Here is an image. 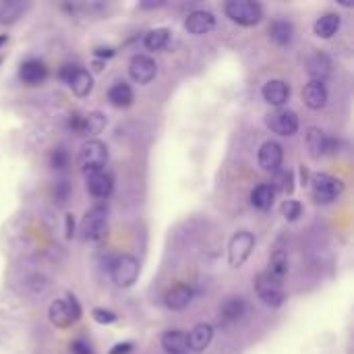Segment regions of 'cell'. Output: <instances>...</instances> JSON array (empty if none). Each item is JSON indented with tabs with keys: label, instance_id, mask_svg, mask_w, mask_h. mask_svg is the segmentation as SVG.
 I'll list each match as a JSON object with an SVG mask.
<instances>
[{
	"label": "cell",
	"instance_id": "cell-16",
	"mask_svg": "<svg viewBox=\"0 0 354 354\" xmlns=\"http://www.w3.org/2000/svg\"><path fill=\"white\" fill-rule=\"evenodd\" d=\"M193 297H195V292L189 284H176L164 295V305L170 311H183L193 303Z\"/></svg>",
	"mask_w": 354,
	"mask_h": 354
},
{
	"label": "cell",
	"instance_id": "cell-6",
	"mask_svg": "<svg viewBox=\"0 0 354 354\" xmlns=\"http://www.w3.org/2000/svg\"><path fill=\"white\" fill-rule=\"evenodd\" d=\"M309 183H311V191H313L315 201L324 203V205L334 203L344 193V183L332 174H326V172L313 174V178Z\"/></svg>",
	"mask_w": 354,
	"mask_h": 354
},
{
	"label": "cell",
	"instance_id": "cell-39",
	"mask_svg": "<svg viewBox=\"0 0 354 354\" xmlns=\"http://www.w3.org/2000/svg\"><path fill=\"white\" fill-rule=\"evenodd\" d=\"M64 222H66V239L71 241L75 236V218H73V214H66Z\"/></svg>",
	"mask_w": 354,
	"mask_h": 354
},
{
	"label": "cell",
	"instance_id": "cell-28",
	"mask_svg": "<svg viewBox=\"0 0 354 354\" xmlns=\"http://www.w3.org/2000/svg\"><path fill=\"white\" fill-rule=\"evenodd\" d=\"M170 35H172V31H170L168 27H156V29H151V31L145 33L143 46H145L149 52H162V50L168 48Z\"/></svg>",
	"mask_w": 354,
	"mask_h": 354
},
{
	"label": "cell",
	"instance_id": "cell-4",
	"mask_svg": "<svg viewBox=\"0 0 354 354\" xmlns=\"http://www.w3.org/2000/svg\"><path fill=\"white\" fill-rule=\"evenodd\" d=\"M79 162H81V172L85 176L104 170L108 164V145L100 139H87L81 147Z\"/></svg>",
	"mask_w": 354,
	"mask_h": 354
},
{
	"label": "cell",
	"instance_id": "cell-34",
	"mask_svg": "<svg viewBox=\"0 0 354 354\" xmlns=\"http://www.w3.org/2000/svg\"><path fill=\"white\" fill-rule=\"evenodd\" d=\"M91 317H93V322L100 324V326H112V324L118 322V315H116L114 311H110V309H104V307H95V309L91 311Z\"/></svg>",
	"mask_w": 354,
	"mask_h": 354
},
{
	"label": "cell",
	"instance_id": "cell-25",
	"mask_svg": "<svg viewBox=\"0 0 354 354\" xmlns=\"http://www.w3.org/2000/svg\"><path fill=\"white\" fill-rule=\"evenodd\" d=\"M66 85L73 89V93H75L77 97H87V95L93 91V75H91L87 68L79 66Z\"/></svg>",
	"mask_w": 354,
	"mask_h": 354
},
{
	"label": "cell",
	"instance_id": "cell-19",
	"mask_svg": "<svg viewBox=\"0 0 354 354\" xmlns=\"http://www.w3.org/2000/svg\"><path fill=\"white\" fill-rule=\"evenodd\" d=\"M106 124H108V118H106V114H104V112H100V110L87 112V114H83V116H81V124H79L77 135H83V137H91V139H95V137L106 129Z\"/></svg>",
	"mask_w": 354,
	"mask_h": 354
},
{
	"label": "cell",
	"instance_id": "cell-41",
	"mask_svg": "<svg viewBox=\"0 0 354 354\" xmlns=\"http://www.w3.org/2000/svg\"><path fill=\"white\" fill-rule=\"evenodd\" d=\"M104 64H106L104 60H97V58H95V62H93V68H95V71H102V68H104Z\"/></svg>",
	"mask_w": 354,
	"mask_h": 354
},
{
	"label": "cell",
	"instance_id": "cell-17",
	"mask_svg": "<svg viewBox=\"0 0 354 354\" xmlns=\"http://www.w3.org/2000/svg\"><path fill=\"white\" fill-rule=\"evenodd\" d=\"M249 313V305L243 297H230L224 301V305L220 307V322L232 326L239 324L241 319H245V315Z\"/></svg>",
	"mask_w": 354,
	"mask_h": 354
},
{
	"label": "cell",
	"instance_id": "cell-43",
	"mask_svg": "<svg viewBox=\"0 0 354 354\" xmlns=\"http://www.w3.org/2000/svg\"><path fill=\"white\" fill-rule=\"evenodd\" d=\"M2 60H4V56H0V64H2Z\"/></svg>",
	"mask_w": 354,
	"mask_h": 354
},
{
	"label": "cell",
	"instance_id": "cell-20",
	"mask_svg": "<svg viewBox=\"0 0 354 354\" xmlns=\"http://www.w3.org/2000/svg\"><path fill=\"white\" fill-rule=\"evenodd\" d=\"M307 73L311 77V81H319V83H326V79L332 75V60L328 54L324 52H317L309 58L307 62Z\"/></svg>",
	"mask_w": 354,
	"mask_h": 354
},
{
	"label": "cell",
	"instance_id": "cell-8",
	"mask_svg": "<svg viewBox=\"0 0 354 354\" xmlns=\"http://www.w3.org/2000/svg\"><path fill=\"white\" fill-rule=\"evenodd\" d=\"M253 249H255V236H253V232H249V230H239V232L230 239V243H228V261H230V266H232V268L245 266L247 259L251 257Z\"/></svg>",
	"mask_w": 354,
	"mask_h": 354
},
{
	"label": "cell",
	"instance_id": "cell-13",
	"mask_svg": "<svg viewBox=\"0 0 354 354\" xmlns=\"http://www.w3.org/2000/svg\"><path fill=\"white\" fill-rule=\"evenodd\" d=\"M282 162H284V147L278 141H266L259 149L261 170L276 174L278 170H282Z\"/></svg>",
	"mask_w": 354,
	"mask_h": 354
},
{
	"label": "cell",
	"instance_id": "cell-21",
	"mask_svg": "<svg viewBox=\"0 0 354 354\" xmlns=\"http://www.w3.org/2000/svg\"><path fill=\"white\" fill-rule=\"evenodd\" d=\"M303 100L311 110H322L328 104V87L319 81H309L303 89Z\"/></svg>",
	"mask_w": 354,
	"mask_h": 354
},
{
	"label": "cell",
	"instance_id": "cell-3",
	"mask_svg": "<svg viewBox=\"0 0 354 354\" xmlns=\"http://www.w3.org/2000/svg\"><path fill=\"white\" fill-rule=\"evenodd\" d=\"M48 315H50V322L60 328V330H66L71 328L73 324H77L83 315V309L79 305V301L68 295L66 299H56L50 303V309H48Z\"/></svg>",
	"mask_w": 354,
	"mask_h": 354
},
{
	"label": "cell",
	"instance_id": "cell-15",
	"mask_svg": "<svg viewBox=\"0 0 354 354\" xmlns=\"http://www.w3.org/2000/svg\"><path fill=\"white\" fill-rule=\"evenodd\" d=\"M87 191L95 199H108L114 191V176L108 170H100L87 176Z\"/></svg>",
	"mask_w": 354,
	"mask_h": 354
},
{
	"label": "cell",
	"instance_id": "cell-26",
	"mask_svg": "<svg viewBox=\"0 0 354 354\" xmlns=\"http://www.w3.org/2000/svg\"><path fill=\"white\" fill-rule=\"evenodd\" d=\"M162 348L168 354H187L189 353V342L187 334L180 330H168L162 336Z\"/></svg>",
	"mask_w": 354,
	"mask_h": 354
},
{
	"label": "cell",
	"instance_id": "cell-22",
	"mask_svg": "<svg viewBox=\"0 0 354 354\" xmlns=\"http://www.w3.org/2000/svg\"><path fill=\"white\" fill-rule=\"evenodd\" d=\"M108 102L114 108H129L135 102V91L127 81H116L110 89H108Z\"/></svg>",
	"mask_w": 354,
	"mask_h": 354
},
{
	"label": "cell",
	"instance_id": "cell-11",
	"mask_svg": "<svg viewBox=\"0 0 354 354\" xmlns=\"http://www.w3.org/2000/svg\"><path fill=\"white\" fill-rule=\"evenodd\" d=\"M48 75H50V71H48L46 62L39 58H29V60L21 62V66H19V79L27 87L41 85L48 79Z\"/></svg>",
	"mask_w": 354,
	"mask_h": 354
},
{
	"label": "cell",
	"instance_id": "cell-9",
	"mask_svg": "<svg viewBox=\"0 0 354 354\" xmlns=\"http://www.w3.org/2000/svg\"><path fill=\"white\" fill-rule=\"evenodd\" d=\"M266 124H268V129L272 133H276L280 137H292V135H297V131L301 127V120H299L297 112L286 110V108H278L272 114H268Z\"/></svg>",
	"mask_w": 354,
	"mask_h": 354
},
{
	"label": "cell",
	"instance_id": "cell-2",
	"mask_svg": "<svg viewBox=\"0 0 354 354\" xmlns=\"http://www.w3.org/2000/svg\"><path fill=\"white\" fill-rule=\"evenodd\" d=\"M224 12L232 23L243 27H253L263 19V6L255 0H228Z\"/></svg>",
	"mask_w": 354,
	"mask_h": 354
},
{
	"label": "cell",
	"instance_id": "cell-37",
	"mask_svg": "<svg viewBox=\"0 0 354 354\" xmlns=\"http://www.w3.org/2000/svg\"><path fill=\"white\" fill-rule=\"evenodd\" d=\"M116 54V50L112 48V46H97L95 50H93V56L97 58V60H108V58H112Z\"/></svg>",
	"mask_w": 354,
	"mask_h": 354
},
{
	"label": "cell",
	"instance_id": "cell-24",
	"mask_svg": "<svg viewBox=\"0 0 354 354\" xmlns=\"http://www.w3.org/2000/svg\"><path fill=\"white\" fill-rule=\"evenodd\" d=\"M276 191L270 183H263V185H257L253 191H251V205L259 212H268L274 207L276 203Z\"/></svg>",
	"mask_w": 354,
	"mask_h": 354
},
{
	"label": "cell",
	"instance_id": "cell-31",
	"mask_svg": "<svg viewBox=\"0 0 354 354\" xmlns=\"http://www.w3.org/2000/svg\"><path fill=\"white\" fill-rule=\"evenodd\" d=\"M29 4L23 2H6L0 6V23H15L27 8Z\"/></svg>",
	"mask_w": 354,
	"mask_h": 354
},
{
	"label": "cell",
	"instance_id": "cell-10",
	"mask_svg": "<svg viewBox=\"0 0 354 354\" xmlns=\"http://www.w3.org/2000/svg\"><path fill=\"white\" fill-rule=\"evenodd\" d=\"M129 75L135 83L147 85L156 79L158 75V64L151 56L147 54H135L129 62Z\"/></svg>",
	"mask_w": 354,
	"mask_h": 354
},
{
	"label": "cell",
	"instance_id": "cell-18",
	"mask_svg": "<svg viewBox=\"0 0 354 354\" xmlns=\"http://www.w3.org/2000/svg\"><path fill=\"white\" fill-rule=\"evenodd\" d=\"M214 340V326L212 324H197L189 334H187V342H189V351L193 353H203L205 348H209Z\"/></svg>",
	"mask_w": 354,
	"mask_h": 354
},
{
	"label": "cell",
	"instance_id": "cell-38",
	"mask_svg": "<svg viewBox=\"0 0 354 354\" xmlns=\"http://www.w3.org/2000/svg\"><path fill=\"white\" fill-rule=\"evenodd\" d=\"M133 348H135L133 342H118V344H114V346L110 348V353L108 354H129Z\"/></svg>",
	"mask_w": 354,
	"mask_h": 354
},
{
	"label": "cell",
	"instance_id": "cell-40",
	"mask_svg": "<svg viewBox=\"0 0 354 354\" xmlns=\"http://www.w3.org/2000/svg\"><path fill=\"white\" fill-rule=\"evenodd\" d=\"M301 176H303V183H301V185H303V187H305V185H309V172H307V168H305V166H301Z\"/></svg>",
	"mask_w": 354,
	"mask_h": 354
},
{
	"label": "cell",
	"instance_id": "cell-29",
	"mask_svg": "<svg viewBox=\"0 0 354 354\" xmlns=\"http://www.w3.org/2000/svg\"><path fill=\"white\" fill-rule=\"evenodd\" d=\"M276 193H284V195H292L295 191V172L292 170H278L274 174V183H272Z\"/></svg>",
	"mask_w": 354,
	"mask_h": 354
},
{
	"label": "cell",
	"instance_id": "cell-35",
	"mask_svg": "<svg viewBox=\"0 0 354 354\" xmlns=\"http://www.w3.org/2000/svg\"><path fill=\"white\" fill-rule=\"evenodd\" d=\"M50 166L54 170H64L68 166V151L62 149V147H56L50 156Z\"/></svg>",
	"mask_w": 354,
	"mask_h": 354
},
{
	"label": "cell",
	"instance_id": "cell-27",
	"mask_svg": "<svg viewBox=\"0 0 354 354\" xmlns=\"http://www.w3.org/2000/svg\"><path fill=\"white\" fill-rule=\"evenodd\" d=\"M270 37L276 46H288L295 37V27L286 19H274L270 25Z\"/></svg>",
	"mask_w": 354,
	"mask_h": 354
},
{
	"label": "cell",
	"instance_id": "cell-12",
	"mask_svg": "<svg viewBox=\"0 0 354 354\" xmlns=\"http://www.w3.org/2000/svg\"><path fill=\"white\" fill-rule=\"evenodd\" d=\"M214 27H216V15H214L212 10H205V8L193 10V12H189L187 19H185V29H187V33H191V35H195V37L209 33Z\"/></svg>",
	"mask_w": 354,
	"mask_h": 354
},
{
	"label": "cell",
	"instance_id": "cell-23",
	"mask_svg": "<svg viewBox=\"0 0 354 354\" xmlns=\"http://www.w3.org/2000/svg\"><path fill=\"white\" fill-rule=\"evenodd\" d=\"M340 25H342V17H340L338 12H326V15H322V17L315 21L313 31H315V35L322 37V39H332V37L338 33Z\"/></svg>",
	"mask_w": 354,
	"mask_h": 354
},
{
	"label": "cell",
	"instance_id": "cell-30",
	"mask_svg": "<svg viewBox=\"0 0 354 354\" xmlns=\"http://www.w3.org/2000/svg\"><path fill=\"white\" fill-rule=\"evenodd\" d=\"M272 276H276V278H284L286 274H288V255H286V251H282V249H278L272 257H270V270H268Z\"/></svg>",
	"mask_w": 354,
	"mask_h": 354
},
{
	"label": "cell",
	"instance_id": "cell-32",
	"mask_svg": "<svg viewBox=\"0 0 354 354\" xmlns=\"http://www.w3.org/2000/svg\"><path fill=\"white\" fill-rule=\"evenodd\" d=\"M326 137H328V135H324V131H319V129H315V127L309 129V133H307V145H309L313 158H322V156H324Z\"/></svg>",
	"mask_w": 354,
	"mask_h": 354
},
{
	"label": "cell",
	"instance_id": "cell-36",
	"mask_svg": "<svg viewBox=\"0 0 354 354\" xmlns=\"http://www.w3.org/2000/svg\"><path fill=\"white\" fill-rule=\"evenodd\" d=\"M68 197H71V187H68V183H66V180L56 183V189H54V201H56V203H66V201H68Z\"/></svg>",
	"mask_w": 354,
	"mask_h": 354
},
{
	"label": "cell",
	"instance_id": "cell-5",
	"mask_svg": "<svg viewBox=\"0 0 354 354\" xmlns=\"http://www.w3.org/2000/svg\"><path fill=\"white\" fill-rule=\"evenodd\" d=\"M139 272H141V266H139L137 257H133L129 253L116 255L110 261V278L118 288H131L137 282Z\"/></svg>",
	"mask_w": 354,
	"mask_h": 354
},
{
	"label": "cell",
	"instance_id": "cell-14",
	"mask_svg": "<svg viewBox=\"0 0 354 354\" xmlns=\"http://www.w3.org/2000/svg\"><path fill=\"white\" fill-rule=\"evenodd\" d=\"M261 95H263V100H266L270 106H274L276 110H278V108H284V104L290 100V85H288L286 81H282V79H272V81H268V83L263 85Z\"/></svg>",
	"mask_w": 354,
	"mask_h": 354
},
{
	"label": "cell",
	"instance_id": "cell-1",
	"mask_svg": "<svg viewBox=\"0 0 354 354\" xmlns=\"http://www.w3.org/2000/svg\"><path fill=\"white\" fill-rule=\"evenodd\" d=\"M255 292L266 307L278 309L286 303V290H284L282 280L272 276L270 272H261L255 278Z\"/></svg>",
	"mask_w": 354,
	"mask_h": 354
},
{
	"label": "cell",
	"instance_id": "cell-33",
	"mask_svg": "<svg viewBox=\"0 0 354 354\" xmlns=\"http://www.w3.org/2000/svg\"><path fill=\"white\" fill-rule=\"evenodd\" d=\"M280 214L286 222H297L303 216V203L297 199H284V203L280 205Z\"/></svg>",
	"mask_w": 354,
	"mask_h": 354
},
{
	"label": "cell",
	"instance_id": "cell-42",
	"mask_svg": "<svg viewBox=\"0 0 354 354\" xmlns=\"http://www.w3.org/2000/svg\"><path fill=\"white\" fill-rule=\"evenodd\" d=\"M6 41H8V35H6V33H2V35H0V48H2Z\"/></svg>",
	"mask_w": 354,
	"mask_h": 354
},
{
	"label": "cell",
	"instance_id": "cell-7",
	"mask_svg": "<svg viewBox=\"0 0 354 354\" xmlns=\"http://www.w3.org/2000/svg\"><path fill=\"white\" fill-rule=\"evenodd\" d=\"M108 230V207L104 203L93 205L81 222V232L85 241H100Z\"/></svg>",
	"mask_w": 354,
	"mask_h": 354
}]
</instances>
